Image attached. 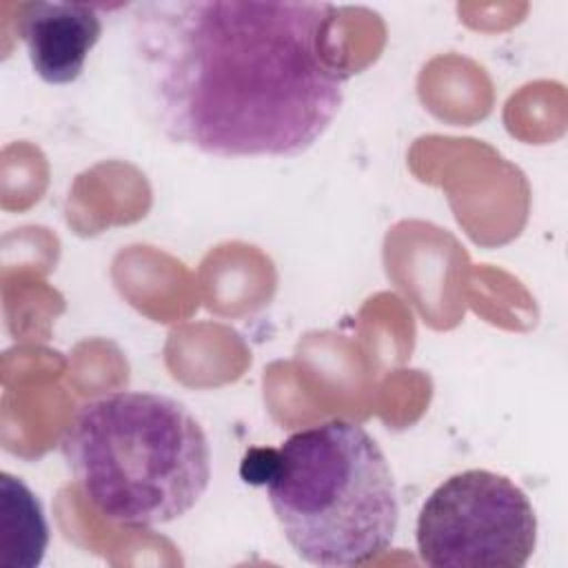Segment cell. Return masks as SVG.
<instances>
[{
    "label": "cell",
    "mask_w": 568,
    "mask_h": 568,
    "mask_svg": "<svg viewBox=\"0 0 568 568\" xmlns=\"http://www.w3.org/2000/svg\"><path fill=\"white\" fill-rule=\"evenodd\" d=\"M331 2L153 0L133 7L144 104L175 144L220 158H293L344 102Z\"/></svg>",
    "instance_id": "cell-1"
},
{
    "label": "cell",
    "mask_w": 568,
    "mask_h": 568,
    "mask_svg": "<svg viewBox=\"0 0 568 568\" xmlns=\"http://www.w3.org/2000/svg\"><path fill=\"white\" fill-rule=\"evenodd\" d=\"M266 462L244 459L246 481L264 484L280 528L311 566L351 568L382 555L399 504L379 444L351 419H326L288 435Z\"/></svg>",
    "instance_id": "cell-2"
},
{
    "label": "cell",
    "mask_w": 568,
    "mask_h": 568,
    "mask_svg": "<svg viewBox=\"0 0 568 568\" xmlns=\"http://www.w3.org/2000/svg\"><path fill=\"white\" fill-rule=\"evenodd\" d=\"M60 450L89 504L129 528L180 519L211 479V448L200 422L160 393L113 390L84 402Z\"/></svg>",
    "instance_id": "cell-3"
},
{
    "label": "cell",
    "mask_w": 568,
    "mask_h": 568,
    "mask_svg": "<svg viewBox=\"0 0 568 568\" xmlns=\"http://www.w3.org/2000/svg\"><path fill=\"white\" fill-rule=\"evenodd\" d=\"M415 539L433 568H521L537 544V517L513 479L470 468L426 497Z\"/></svg>",
    "instance_id": "cell-4"
},
{
    "label": "cell",
    "mask_w": 568,
    "mask_h": 568,
    "mask_svg": "<svg viewBox=\"0 0 568 568\" xmlns=\"http://www.w3.org/2000/svg\"><path fill=\"white\" fill-rule=\"evenodd\" d=\"M18 33L36 75L47 84H69L80 78L98 44L102 18L89 2H29L22 7Z\"/></svg>",
    "instance_id": "cell-5"
},
{
    "label": "cell",
    "mask_w": 568,
    "mask_h": 568,
    "mask_svg": "<svg viewBox=\"0 0 568 568\" xmlns=\"http://www.w3.org/2000/svg\"><path fill=\"white\" fill-rule=\"evenodd\" d=\"M0 530L2 550H18V568H33L42 561L49 544V526L38 497L29 486L2 473L0 477Z\"/></svg>",
    "instance_id": "cell-6"
}]
</instances>
